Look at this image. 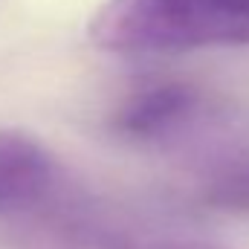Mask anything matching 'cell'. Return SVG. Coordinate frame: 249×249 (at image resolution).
<instances>
[{"mask_svg": "<svg viewBox=\"0 0 249 249\" xmlns=\"http://www.w3.org/2000/svg\"><path fill=\"white\" fill-rule=\"evenodd\" d=\"M87 32L113 55L247 47L249 0H105Z\"/></svg>", "mask_w": 249, "mask_h": 249, "instance_id": "1", "label": "cell"}, {"mask_svg": "<svg viewBox=\"0 0 249 249\" xmlns=\"http://www.w3.org/2000/svg\"><path fill=\"white\" fill-rule=\"evenodd\" d=\"M212 113L209 96L188 81H151L127 93L113 110V130L139 145H165L191 133Z\"/></svg>", "mask_w": 249, "mask_h": 249, "instance_id": "2", "label": "cell"}, {"mask_svg": "<svg viewBox=\"0 0 249 249\" xmlns=\"http://www.w3.org/2000/svg\"><path fill=\"white\" fill-rule=\"evenodd\" d=\"M61 186V165L32 133L0 127V217L47 206Z\"/></svg>", "mask_w": 249, "mask_h": 249, "instance_id": "3", "label": "cell"}, {"mask_svg": "<svg viewBox=\"0 0 249 249\" xmlns=\"http://www.w3.org/2000/svg\"><path fill=\"white\" fill-rule=\"evenodd\" d=\"M212 200L226 209H249V160L220 171V177L212 183Z\"/></svg>", "mask_w": 249, "mask_h": 249, "instance_id": "4", "label": "cell"}, {"mask_svg": "<svg viewBox=\"0 0 249 249\" xmlns=\"http://www.w3.org/2000/svg\"><path fill=\"white\" fill-rule=\"evenodd\" d=\"M127 249H226L209 241H191V238H154V241H139Z\"/></svg>", "mask_w": 249, "mask_h": 249, "instance_id": "5", "label": "cell"}]
</instances>
